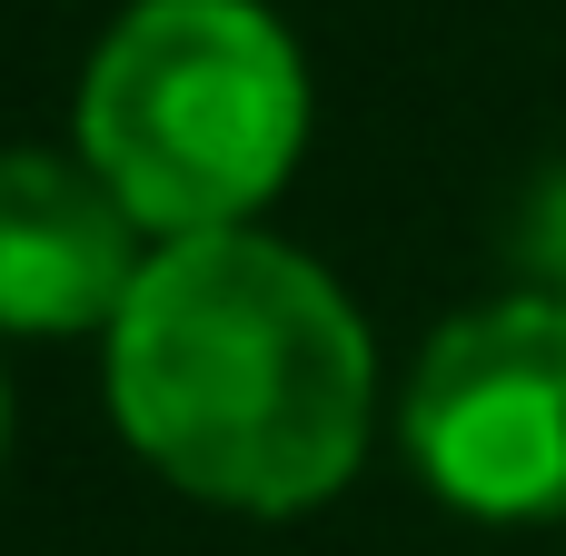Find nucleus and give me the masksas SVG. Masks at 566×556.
Segmentation results:
<instances>
[{
  "label": "nucleus",
  "instance_id": "f257e3e1",
  "mask_svg": "<svg viewBox=\"0 0 566 556\" xmlns=\"http://www.w3.org/2000/svg\"><path fill=\"white\" fill-rule=\"evenodd\" d=\"M99 368L119 438L179 497L229 517L328 507L378 438L368 318L269 229L159 239L99 338Z\"/></svg>",
  "mask_w": 566,
  "mask_h": 556
},
{
  "label": "nucleus",
  "instance_id": "f03ea898",
  "mask_svg": "<svg viewBox=\"0 0 566 556\" xmlns=\"http://www.w3.org/2000/svg\"><path fill=\"white\" fill-rule=\"evenodd\" d=\"M308 149V60L259 0H129L80 70V159L149 239L259 229Z\"/></svg>",
  "mask_w": 566,
  "mask_h": 556
},
{
  "label": "nucleus",
  "instance_id": "7ed1b4c3",
  "mask_svg": "<svg viewBox=\"0 0 566 556\" xmlns=\"http://www.w3.org/2000/svg\"><path fill=\"white\" fill-rule=\"evenodd\" d=\"M398 438L458 517H566V298L517 289L458 308L408 368Z\"/></svg>",
  "mask_w": 566,
  "mask_h": 556
},
{
  "label": "nucleus",
  "instance_id": "20e7f679",
  "mask_svg": "<svg viewBox=\"0 0 566 556\" xmlns=\"http://www.w3.org/2000/svg\"><path fill=\"white\" fill-rule=\"evenodd\" d=\"M149 249L80 149H0V338H109Z\"/></svg>",
  "mask_w": 566,
  "mask_h": 556
},
{
  "label": "nucleus",
  "instance_id": "39448f33",
  "mask_svg": "<svg viewBox=\"0 0 566 556\" xmlns=\"http://www.w3.org/2000/svg\"><path fill=\"white\" fill-rule=\"evenodd\" d=\"M517 269L537 298H566V169H547L517 209Z\"/></svg>",
  "mask_w": 566,
  "mask_h": 556
},
{
  "label": "nucleus",
  "instance_id": "423d86ee",
  "mask_svg": "<svg viewBox=\"0 0 566 556\" xmlns=\"http://www.w3.org/2000/svg\"><path fill=\"white\" fill-rule=\"evenodd\" d=\"M0 448H10V368H0Z\"/></svg>",
  "mask_w": 566,
  "mask_h": 556
}]
</instances>
